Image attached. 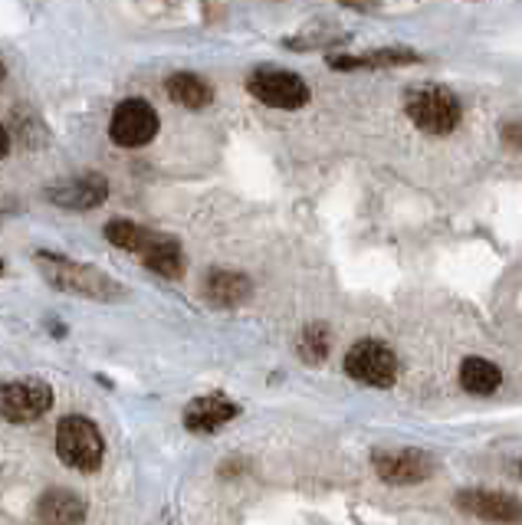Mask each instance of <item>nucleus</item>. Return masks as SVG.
Here are the masks:
<instances>
[{
  "label": "nucleus",
  "mask_w": 522,
  "mask_h": 525,
  "mask_svg": "<svg viewBox=\"0 0 522 525\" xmlns=\"http://www.w3.org/2000/svg\"><path fill=\"white\" fill-rule=\"evenodd\" d=\"M37 512L43 525H79L86 516V503L69 489H50L37 503Z\"/></svg>",
  "instance_id": "13"
},
{
  "label": "nucleus",
  "mask_w": 522,
  "mask_h": 525,
  "mask_svg": "<svg viewBox=\"0 0 522 525\" xmlns=\"http://www.w3.org/2000/svg\"><path fill=\"white\" fill-rule=\"evenodd\" d=\"M299 352H303L306 361H322L329 355V329L326 325H309L303 329V338H299Z\"/></svg>",
  "instance_id": "19"
},
{
  "label": "nucleus",
  "mask_w": 522,
  "mask_h": 525,
  "mask_svg": "<svg viewBox=\"0 0 522 525\" xmlns=\"http://www.w3.org/2000/svg\"><path fill=\"white\" fill-rule=\"evenodd\" d=\"M109 135L122 148H142L158 135V112L145 99H125L112 112Z\"/></svg>",
  "instance_id": "7"
},
{
  "label": "nucleus",
  "mask_w": 522,
  "mask_h": 525,
  "mask_svg": "<svg viewBox=\"0 0 522 525\" xmlns=\"http://www.w3.org/2000/svg\"><path fill=\"white\" fill-rule=\"evenodd\" d=\"M4 76H7V69H4V63H0V83H4Z\"/></svg>",
  "instance_id": "23"
},
{
  "label": "nucleus",
  "mask_w": 522,
  "mask_h": 525,
  "mask_svg": "<svg viewBox=\"0 0 522 525\" xmlns=\"http://www.w3.org/2000/svg\"><path fill=\"white\" fill-rule=\"evenodd\" d=\"M503 138H506V145L522 148V122H509V125H503Z\"/></svg>",
  "instance_id": "20"
},
{
  "label": "nucleus",
  "mask_w": 522,
  "mask_h": 525,
  "mask_svg": "<svg viewBox=\"0 0 522 525\" xmlns=\"http://www.w3.org/2000/svg\"><path fill=\"white\" fill-rule=\"evenodd\" d=\"M421 56L404 46H388V50H371L362 56H329L332 69H391V66H411Z\"/></svg>",
  "instance_id": "14"
},
{
  "label": "nucleus",
  "mask_w": 522,
  "mask_h": 525,
  "mask_svg": "<svg viewBox=\"0 0 522 525\" xmlns=\"http://www.w3.org/2000/svg\"><path fill=\"white\" fill-rule=\"evenodd\" d=\"M375 470L385 483L411 486V483L427 480V476L434 473V463L431 457H424V453H417V450H398V453H378Z\"/></svg>",
  "instance_id": "9"
},
{
  "label": "nucleus",
  "mask_w": 522,
  "mask_h": 525,
  "mask_svg": "<svg viewBox=\"0 0 522 525\" xmlns=\"http://www.w3.org/2000/svg\"><path fill=\"white\" fill-rule=\"evenodd\" d=\"M345 371L348 378L368 384V388H388L398 378V358L388 345L375 342V338H365L348 348L345 355Z\"/></svg>",
  "instance_id": "4"
},
{
  "label": "nucleus",
  "mask_w": 522,
  "mask_h": 525,
  "mask_svg": "<svg viewBox=\"0 0 522 525\" xmlns=\"http://www.w3.org/2000/svg\"><path fill=\"white\" fill-rule=\"evenodd\" d=\"M457 506L467 516H477L486 522H519L522 519V503L506 493H490V489H460Z\"/></svg>",
  "instance_id": "8"
},
{
  "label": "nucleus",
  "mask_w": 522,
  "mask_h": 525,
  "mask_svg": "<svg viewBox=\"0 0 522 525\" xmlns=\"http://www.w3.org/2000/svg\"><path fill=\"white\" fill-rule=\"evenodd\" d=\"M56 453L73 470L92 473L102 463V434L86 417H66L56 427Z\"/></svg>",
  "instance_id": "3"
},
{
  "label": "nucleus",
  "mask_w": 522,
  "mask_h": 525,
  "mask_svg": "<svg viewBox=\"0 0 522 525\" xmlns=\"http://www.w3.org/2000/svg\"><path fill=\"white\" fill-rule=\"evenodd\" d=\"M408 119L427 135H450L460 125V99L447 86H421L408 96Z\"/></svg>",
  "instance_id": "2"
},
{
  "label": "nucleus",
  "mask_w": 522,
  "mask_h": 525,
  "mask_svg": "<svg viewBox=\"0 0 522 525\" xmlns=\"http://www.w3.org/2000/svg\"><path fill=\"white\" fill-rule=\"evenodd\" d=\"M519 473H522V466H519Z\"/></svg>",
  "instance_id": "25"
},
{
  "label": "nucleus",
  "mask_w": 522,
  "mask_h": 525,
  "mask_svg": "<svg viewBox=\"0 0 522 525\" xmlns=\"http://www.w3.org/2000/svg\"><path fill=\"white\" fill-rule=\"evenodd\" d=\"M247 89L257 96L263 105H273V109H303L309 102V86L303 83V76L289 73V69H257L250 76Z\"/></svg>",
  "instance_id": "6"
},
{
  "label": "nucleus",
  "mask_w": 522,
  "mask_h": 525,
  "mask_svg": "<svg viewBox=\"0 0 522 525\" xmlns=\"http://www.w3.org/2000/svg\"><path fill=\"white\" fill-rule=\"evenodd\" d=\"M165 86H168L171 102L184 105V109H204V105H211V99H214L211 86L194 73H174Z\"/></svg>",
  "instance_id": "16"
},
{
  "label": "nucleus",
  "mask_w": 522,
  "mask_h": 525,
  "mask_svg": "<svg viewBox=\"0 0 522 525\" xmlns=\"http://www.w3.org/2000/svg\"><path fill=\"white\" fill-rule=\"evenodd\" d=\"M234 414H237L234 404L224 401V398H217V394H211V398L194 401L188 411H184V427L194 430V434H211V430L224 427Z\"/></svg>",
  "instance_id": "12"
},
{
  "label": "nucleus",
  "mask_w": 522,
  "mask_h": 525,
  "mask_svg": "<svg viewBox=\"0 0 522 525\" xmlns=\"http://www.w3.org/2000/svg\"><path fill=\"white\" fill-rule=\"evenodd\" d=\"M37 263H40L43 276L50 279L56 289H63V293H76V296L102 299V302L122 296V286L112 283V279L102 270H96V266L63 260V256H53V253H40Z\"/></svg>",
  "instance_id": "1"
},
{
  "label": "nucleus",
  "mask_w": 522,
  "mask_h": 525,
  "mask_svg": "<svg viewBox=\"0 0 522 525\" xmlns=\"http://www.w3.org/2000/svg\"><path fill=\"white\" fill-rule=\"evenodd\" d=\"M106 237L119 250H129V253L142 256L155 243L158 233L148 230V227H138V224H132V220H112V224H106Z\"/></svg>",
  "instance_id": "18"
},
{
  "label": "nucleus",
  "mask_w": 522,
  "mask_h": 525,
  "mask_svg": "<svg viewBox=\"0 0 522 525\" xmlns=\"http://www.w3.org/2000/svg\"><path fill=\"white\" fill-rule=\"evenodd\" d=\"M7 151H10V138H7V128L0 125V158H4Z\"/></svg>",
  "instance_id": "22"
},
{
  "label": "nucleus",
  "mask_w": 522,
  "mask_h": 525,
  "mask_svg": "<svg viewBox=\"0 0 522 525\" xmlns=\"http://www.w3.org/2000/svg\"><path fill=\"white\" fill-rule=\"evenodd\" d=\"M342 7H352V10H375L381 0H339Z\"/></svg>",
  "instance_id": "21"
},
{
  "label": "nucleus",
  "mask_w": 522,
  "mask_h": 525,
  "mask_svg": "<svg viewBox=\"0 0 522 525\" xmlns=\"http://www.w3.org/2000/svg\"><path fill=\"white\" fill-rule=\"evenodd\" d=\"M53 404L50 384L40 378H23L10 381L0 388V417L10 424H30V420L43 417Z\"/></svg>",
  "instance_id": "5"
},
{
  "label": "nucleus",
  "mask_w": 522,
  "mask_h": 525,
  "mask_svg": "<svg viewBox=\"0 0 522 525\" xmlns=\"http://www.w3.org/2000/svg\"><path fill=\"white\" fill-rule=\"evenodd\" d=\"M50 201L56 207H69V210H92L99 207L109 197V181L102 174H79V178L56 184L50 188Z\"/></svg>",
  "instance_id": "10"
},
{
  "label": "nucleus",
  "mask_w": 522,
  "mask_h": 525,
  "mask_svg": "<svg viewBox=\"0 0 522 525\" xmlns=\"http://www.w3.org/2000/svg\"><path fill=\"white\" fill-rule=\"evenodd\" d=\"M0 273H4V263H0Z\"/></svg>",
  "instance_id": "24"
},
{
  "label": "nucleus",
  "mask_w": 522,
  "mask_h": 525,
  "mask_svg": "<svg viewBox=\"0 0 522 525\" xmlns=\"http://www.w3.org/2000/svg\"><path fill=\"white\" fill-rule=\"evenodd\" d=\"M500 381H503L500 368L486 358H467L460 365V384L473 394H493L500 388Z\"/></svg>",
  "instance_id": "17"
},
{
  "label": "nucleus",
  "mask_w": 522,
  "mask_h": 525,
  "mask_svg": "<svg viewBox=\"0 0 522 525\" xmlns=\"http://www.w3.org/2000/svg\"><path fill=\"white\" fill-rule=\"evenodd\" d=\"M253 293L250 279L237 273V270H211L204 279V296L207 302H214V306H240V302H247Z\"/></svg>",
  "instance_id": "11"
},
{
  "label": "nucleus",
  "mask_w": 522,
  "mask_h": 525,
  "mask_svg": "<svg viewBox=\"0 0 522 525\" xmlns=\"http://www.w3.org/2000/svg\"><path fill=\"white\" fill-rule=\"evenodd\" d=\"M142 260L148 270H155L158 276L165 279H178L184 273V256H181V247L174 237H165V233H158L155 243L142 253Z\"/></svg>",
  "instance_id": "15"
}]
</instances>
